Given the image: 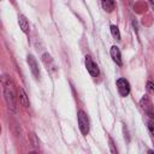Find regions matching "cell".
<instances>
[{
  "label": "cell",
  "instance_id": "6da1fadb",
  "mask_svg": "<svg viewBox=\"0 0 154 154\" xmlns=\"http://www.w3.org/2000/svg\"><path fill=\"white\" fill-rule=\"evenodd\" d=\"M2 87H4V96H5V101L7 103V107L12 112H16V109H17L16 94H14V89H13V83L10 79V77L2 76Z\"/></svg>",
  "mask_w": 154,
  "mask_h": 154
},
{
  "label": "cell",
  "instance_id": "7a4b0ae2",
  "mask_svg": "<svg viewBox=\"0 0 154 154\" xmlns=\"http://www.w3.org/2000/svg\"><path fill=\"white\" fill-rule=\"evenodd\" d=\"M77 119H78V125H79V130L81 132L87 136L88 132H89V119H88V116L85 112L83 111H78L77 113Z\"/></svg>",
  "mask_w": 154,
  "mask_h": 154
},
{
  "label": "cell",
  "instance_id": "3957f363",
  "mask_svg": "<svg viewBox=\"0 0 154 154\" xmlns=\"http://www.w3.org/2000/svg\"><path fill=\"white\" fill-rule=\"evenodd\" d=\"M140 105H141L142 109H143L150 118H154V106H153L152 101L149 100V97H148L147 95H144V96L141 99Z\"/></svg>",
  "mask_w": 154,
  "mask_h": 154
},
{
  "label": "cell",
  "instance_id": "277c9868",
  "mask_svg": "<svg viewBox=\"0 0 154 154\" xmlns=\"http://www.w3.org/2000/svg\"><path fill=\"white\" fill-rule=\"evenodd\" d=\"M117 87L120 96H128L130 93V84L125 78H119L117 81Z\"/></svg>",
  "mask_w": 154,
  "mask_h": 154
},
{
  "label": "cell",
  "instance_id": "5b68a950",
  "mask_svg": "<svg viewBox=\"0 0 154 154\" xmlns=\"http://www.w3.org/2000/svg\"><path fill=\"white\" fill-rule=\"evenodd\" d=\"M85 67H87L88 72H89L93 77H97V76H99V73H100L99 67H97V65L93 61V59H91L89 55L85 57Z\"/></svg>",
  "mask_w": 154,
  "mask_h": 154
},
{
  "label": "cell",
  "instance_id": "8992f818",
  "mask_svg": "<svg viewBox=\"0 0 154 154\" xmlns=\"http://www.w3.org/2000/svg\"><path fill=\"white\" fill-rule=\"evenodd\" d=\"M26 61H28L29 67H30V71L32 72V75L35 76V78H38L40 77V69H38V64H37L36 59L31 54H29L26 57Z\"/></svg>",
  "mask_w": 154,
  "mask_h": 154
},
{
  "label": "cell",
  "instance_id": "52a82bcc",
  "mask_svg": "<svg viewBox=\"0 0 154 154\" xmlns=\"http://www.w3.org/2000/svg\"><path fill=\"white\" fill-rule=\"evenodd\" d=\"M17 94H18V100H19L20 105L24 106V107H29V105H30L29 97H28L26 93L24 91V89H23L22 87H19V88L17 89Z\"/></svg>",
  "mask_w": 154,
  "mask_h": 154
},
{
  "label": "cell",
  "instance_id": "ba28073f",
  "mask_svg": "<svg viewBox=\"0 0 154 154\" xmlns=\"http://www.w3.org/2000/svg\"><path fill=\"white\" fill-rule=\"evenodd\" d=\"M109 53H111V57H112L113 61H114L117 65L120 66V65H122V55H120V51H119V48H118L117 46H112Z\"/></svg>",
  "mask_w": 154,
  "mask_h": 154
},
{
  "label": "cell",
  "instance_id": "9c48e42d",
  "mask_svg": "<svg viewBox=\"0 0 154 154\" xmlns=\"http://www.w3.org/2000/svg\"><path fill=\"white\" fill-rule=\"evenodd\" d=\"M18 24H19V28L22 29V31L24 34H28L29 32V22L25 18V16H23V14H19L18 16Z\"/></svg>",
  "mask_w": 154,
  "mask_h": 154
},
{
  "label": "cell",
  "instance_id": "30bf717a",
  "mask_svg": "<svg viewBox=\"0 0 154 154\" xmlns=\"http://www.w3.org/2000/svg\"><path fill=\"white\" fill-rule=\"evenodd\" d=\"M42 61H43L45 65L47 66V70H48V69H49V70H53V71L57 70V69H55V64H54L52 57H51L48 53H45V54L42 55Z\"/></svg>",
  "mask_w": 154,
  "mask_h": 154
},
{
  "label": "cell",
  "instance_id": "8fae6325",
  "mask_svg": "<svg viewBox=\"0 0 154 154\" xmlns=\"http://www.w3.org/2000/svg\"><path fill=\"white\" fill-rule=\"evenodd\" d=\"M101 5L106 12H112L114 10V0H101Z\"/></svg>",
  "mask_w": 154,
  "mask_h": 154
},
{
  "label": "cell",
  "instance_id": "7c38bea8",
  "mask_svg": "<svg viewBox=\"0 0 154 154\" xmlns=\"http://www.w3.org/2000/svg\"><path fill=\"white\" fill-rule=\"evenodd\" d=\"M111 34L116 40H120V32L117 25H111Z\"/></svg>",
  "mask_w": 154,
  "mask_h": 154
},
{
  "label": "cell",
  "instance_id": "4fadbf2b",
  "mask_svg": "<svg viewBox=\"0 0 154 154\" xmlns=\"http://www.w3.org/2000/svg\"><path fill=\"white\" fill-rule=\"evenodd\" d=\"M147 90H148V93H154V83L152 81L147 82Z\"/></svg>",
  "mask_w": 154,
  "mask_h": 154
},
{
  "label": "cell",
  "instance_id": "5bb4252c",
  "mask_svg": "<svg viewBox=\"0 0 154 154\" xmlns=\"http://www.w3.org/2000/svg\"><path fill=\"white\" fill-rule=\"evenodd\" d=\"M148 129H149L150 134L154 136V120H149L148 122Z\"/></svg>",
  "mask_w": 154,
  "mask_h": 154
},
{
  "label": "cell",
  "instance_id": "9a60e30c",
  "mask_svg": "<svg viewBox=\"0 0 154 154\" xmlns=\"http://www.w3.org/2000/svg\"><path fill=\"white\" fill-rule=\"evenodd\" d=\"M31 140H32V146L36 147V148H38V142L36 141V137H35L34 134H31Z\"/></svg>",
  "mask_w": 154,
  "mask_h": 154
},
{
  "label": "cell",
  "instance_id": "2e32d148",
  "mask_svg": "<svg viewBox=\"0 0 154 154\" xmlns=\"http://www.w3.org/2000/svg\"><path fill=\"white\" fill-rule=\"evenodd\" d=\"M149 2H150L152 5H154V0H149Z\"/></svg>",
  "mask_w": 154,
  "mask_h": 154
}]
</instances>
